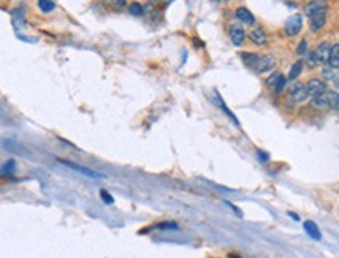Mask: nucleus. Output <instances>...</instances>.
<instances>
[{"label":"nucleus","mask_w":339,"mask_h":258,"mask_svg":"<svg viewBox=\"0 0 339 258\" xmlns=\"http://www.w3.org/2000/svg\"><path fill=\"white\" fill-rule=\"evenodd\" d=\"M111 3L116 6V8H124L127 5V0H111Z\"/></svg>","instance_id":"b1692460"},{"label":"nucleus","mask_w":339,"mask_h":258,"mask_svg":"<svg viewBox=\"0 0 339 258\" xmlns=\"http://www.w3.org/2000/svg\"><path fill=\"white\" fill-rule=\"evenodd\" d=\"M303 227H305V230H306L308 236H311L313 240H316V241H321V240H322V233H321V230H319V227H317L316 222H313V221H306V222L303 224Z\"/></svg>","instance_id":"1a4fd4ad"},{"label":"nucleus","mask_w":339,"mask_h":258,"mask_svg":"<svg viewBox=\"0 0 339 258\" xmlns=\"http://www.w3.org/2000/svg\"><path fill=\"white\" fill-rule=\"evenodd\" d=\"M260 158H263V160H267V156H266V154H261V152H260Z\"/></svg>","instance_id":"a878e982"},{"label":"nucleus","mask_w":339,"mask_h":258,"mask_svg":"<svg viewBox=\"0 0 339 258\" xmlns=\"http://www.w3.org/2000/svg\"><path fill=\"white\" fill-rule=\"evenodd\" d=\"M242 61L247 67L253 69L258 74L269 72L275 67V58L271 55H258V53H241Z\"/></svg>","instance_id":"f257e3e1"},{"label":"nucleus","mask_w":339,"mask_h":258,"mask_svg":"<svg viewBox=\"0 0 339 258\" xmlns=\"http://www.w3.org/2000/svg\"><path fill=\"white\" fill-rule=\"evenodd\" d=\"M100 197H102V201H103L105 204H108V205H113V204H114L113 196L109 194L106 190H102V191H100Z\"/></svg>","instance_id":"412c9836"},{"label":"nucleus","mask_w":339,"mask_h":258,"mask_svg":"<svg viewBox=\"0 0 339 258\" xmlns=\"http://www.w3.org/2000/svg\"><path fill=\"white\" fill-rule=\"evenodd\" d=\"M289 93H291V97L294 102H303V101H306V97H310L308 96L306 86L302 83H294L291 86V89H289Z\"/></svg>","instance_id":"39448f33"},{"label":"nucleus","mask_w":339,"mask_h":258,"mask_svg":"<svg viewBox=\"0 0 339 258\" xmlns=\"http://www.w3.org/2000/svg\"><path fill=\"white\" fill-rule=\"evenodd\" d=\"M302 24H303L302 16L300 14H292L291 17H288V21L285 24V32L289 36H295L302 30Z\"/></svg>","instance_id":"f03ea898"},{"label":"nucleus","mask_w":339,"mask_h":258,"mask_svg":"<svg viewBox=\"0 0 339 258\" xmlns=\"http://www.w3.org/2000/svg\"><path fill=\"white\" fill-rule=\"evenodd\" d=\"M283 78H285V77H283L280 72H275V74H272L271 77L267 78V85L275 89V88L278 86V83H280V82L283 80Z\"/></svg>","instance_id":"dca6fc26"},{"label":"nucleus","mask_w":339,"mask_h":258,"mask_svg":"<svg viewBox=\"0 0 339 258\" xmlns=\"http://www.w3.org/2000/svg\"><path fill=\"white\" fill-rule=\"evenodd\" d=\"M130 13L133 16H143L144 14V8H143V5H139V3H132L130 5Z\"/></svg>","instance_id":"aec40b11"},{"label":"nucleus","mask_w":339,"mask_h":258,"mask_svg":"<svg viewBox=\"0 0 339 258\" xmlns=\"http://www.w3.org/2000/svg\"><path fill=\"white\" fill-rule=\"evenodd\" d=\"M58 161L66 164V166H69L74 171H78L80 174H85V175H89V177H100V174H98V172H94L91 169H88V167H83V166H80V164H77L74 161H67V160H58Z\"/></svg>","instance_id":"0eeeda50"},{"label":"nucleus","mask_w":339,"mask_h":258,"mask_svg":"<svg viewBox=\"0 0 339 258\" xmlns=\"http://www.w3.org/2000/svg\"><path fill=\"white\" fill-rule=\"evenodd\" d=\"M306 89H308V96L311 99L327 94V85L322 80H319V78H311L306 85Z\"/></svg>","instance_id":"7ed1b4c3"},{"label":"nucleus","mask_w":339,"mask_h":258,"mask_svg":"<svg viewBox=\"0 0 339 258\" xmlns=\"http://www.w3.org/2000/svg\"><path fill=\"white\" fill-rule=\"evenodd\" d=\"M313 105H314L316 108H324V106H327V105H328V97H327V94L313 97Z\"/></svg>","instance_id":"6ab92c4d"},{"label":"nucleus","mask_w":339,"mask_h":258,"mask_svg":"<svg viewBox=\"0 0 339 258\" xmlns=\"http://www.w3.org/2000/svg\"><path fill=\"white\" fill-rule=\"evenodd\" d=\"M236 17H238L241 22L247 24V25H252V24L255 22L253 14H252L250 11H248L247 8H238V9H236Z\"/></svg>","instance_id":"9d476101"},{"label":"nucleus","mask_w":339,"mask_h":258,"mask_svg":"<svg viewBox=\"0 0 339 258\" xmlns=\"http://www.w3.org/2000/svg\"><path fill=\"white\" fill-rule=\"evenodd\" d=\"M302 71H303V61L294 63L292 67H291V71H289V74H288V80H292V82L297 80L298 75L302 74Z\"/></svg>","instance_id":"4468645a"},{"label":"nucleus","mask_w":339,"mask_h":258,"mask_svg":"<svg viewBox=\"0 0 339 258\" xmlns=\"http://www.w3.org/2000/svg\"><path fill=\"white\" fill-rule=\"evenodd\" d=\"M244 38H245V33H244V30L242 27H239V25H233L230 28V39H232V43L235 46H241L244 43Z\"/></svg>","instance_id":"6e6552de"},{"label":"nucleus","mask_w":339,"mask_h":258,"mask_svg":"<svg viewBox=\"0 0 339 258\" xmlns=\"http://www.w3.org/2000/svg\"><path fill=\"white\" fill-rule=\"evenodd\" d=\"M38 6L43 13H50L55 9V2L53 0H38Z\"/></svg>","instance_id":"2eb2a0df"},{"label":"nucleus","mask_w":339,"mask_h":258,"mask_svg":"<svg viewBox=\"0 0 339 258\" xmlns=\"http://www.w3.org/2000/svg\"><path fill=\"white\" fill-rule=\"evenodd\" d=\"M250 39H252V43L256 44V46H263L266 44L267 41V36L264 33V30L263 28H255L252 30V33H250Z\"/></svg>","instance_id":"f8f14e48"},{"label":"nucleus","mask_w":339,"mask_h":258,"mask_svg":"<svg viewBox=\"0 0 339 258\" xmlns=\"http://www.w3.org/2000/svg\"><path fill=\"white\" fill-rule=\"evenodd\" d=\"M306 63H308V66H310V67H316V64H317L319 61H317V58L314 56V53H308Z\"/></svg>","instance_id":"5701e85b"},{"label":"nucleus","mask_w":339,"mask_h":258,"mask_svg":"<svg viewBox=\"0 0 339 258\" xmlns=\"http://www.w3.org/2000/svg\"><path fill=\"white\" fill-rule=\"evenodd\" d=\"M297 53L298 55H308V43L305 41H300V44H298V47H297Z\"/></svg>","instance_id":"4be33fe9"},{"label":"nucleus","mask_w":339,"mask_h":258,"mask_svg":"<svg viewBox=\"0 0 339 258\" xmlns=\"http://www.w3.org/2000/svg\"><path fill=\"white\" fill-rule=\"evenodd\" d=\"M224 204H225V205H227L228 208H232V210H233V211H235V213H236V214H238L239 217H241V216H242V213H241V211H239V210H238V208H236V206H235L233 204H230V202H227V201H225Z\"/></svg>","instance_id":"393cba45"},{"label":"nucleus","mask_w":339,"mask_h":258,"mask_svg":"<svg viewBox=\"0 0 339 258\" xmlns=\"http://www.w3.org/2000/svg\"><path fill=\"white\" fill-rule=\"evenodd\" d=\"M327 97H328V105L335 108V110H339V93H328Z\"/></svg>","instance_id":"a211bd4d"},{"label":"nucleus","mask_w":339,"mask_h":258,"mask_svg":"<svg viewBox=\"0 0 339 258\" xmlns=\"http://www.w3.org/2000/svg\"><path fill=\"white\" fill-rule=\"evenodd\" d=\"M325 21H327V17H325V13H321V14H316V16H311L310 17V27L313 32H319L324 25H325Z\"/></svg>","instance_id":"9b49d317"},{"label":"nucleus","mask_w":339,"mask_h":258,"mask_svg":"<svg viewBox=\"0 0 339 258\" xmlns=\"http://www.w3.org/2000/svg\"><path fill=\"white\" fill-rule=\"evenodd\" d=\"M16 171V161L13 160V158H9V160L3 164V167H2V174L3 175H11L13 172Z\"/></svg>","instance_id":"f3484780"},{"label":"nucleus","mask_w":339,"mask_h":258,"mask_svg":"<svg viewBox=\"0 0 339 258\" xmlns=\"http://www.w3.org/2000/svg\"><path fill=\"white\" fill-rule=\"evenodd\" d=\"M330 52H332V46L328 43H322V44H319L317 49L314 51V56L317 58L319 63H328Z\"/></svg>","instance_id":"423d86ee"},{"label":"nucleus","mask_w":339,"mask_h":258,"mask_svg":"<svg viewBox=\"0 0 339 258\" xmlns=\"http://www.w3.org/2000/svg\"><path fill=\"white\" fill-rule=\"evenodd\" d=\"M328 64L332 69H339V44L332 46L330 58H328Z\"/></svg>","instance_id":"ddd939ff"},{"label":"nucleus","mask_w":339,"mask_h":258,"mask_svg":"<svg viewBox=\"0 0 339 258\" xmlns=\"http://www.w3.org/2000/svg\"><path fill=\"white\" fill-rule=\"evenodd\" d=\"M321 13H327V0H311L305 6V14L308 16H316Z\"/></svg>","instance_id":"20e7f679"}]
</instances>
